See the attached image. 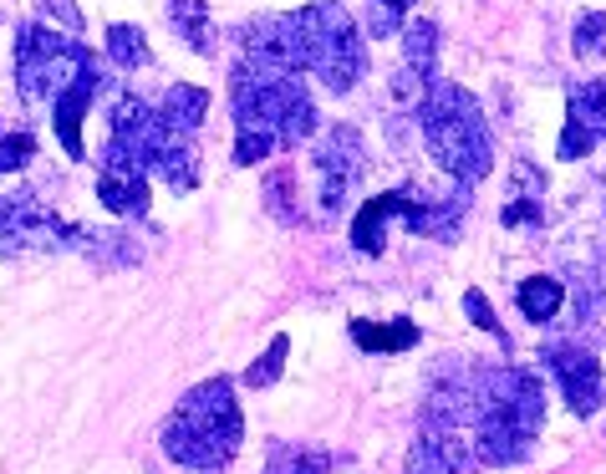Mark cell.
Wrapping results in <instances>:
<instances>
[{
	"label": "cell",
	"instance_id": "obj_1",
	"mask_svg": "<svg viewBox=\"0 0 606 474\" xmlns=\"http://www.w3.org/2000/svg\"><path fill=\"white\" fill-rule=\"evenodd\" d=\"M245 434L240 403L230 377H205L179 398L173 418L163 424V454L195 474H219L235 460Z\"/></svg>",
	"mask_w": 606,
	"mask_h": 474
},
{
	"label": "cell",
	"instance_id": "obj_2",
	"mask_svg": "<svg viewBox=\"0 0 606 474\" xmlns=\"http://www.w3.org/2000/svg\"><path fill=\"white\" fill-rule=\"evenodd\" d=\"M418 128L449 179L479 184L495 169V138L485 128V112L459 82H428V98L418 102Z\"/></svg>",
	"mask_w": 606,
	"mask_h": 474
},
{
	"label": "cell",
	"instance_id": "obj_3",
	"mask_svg": "<svg viewBox=\"0 0 606 474\" xmlns=\"http://www.w3.org/2000/svg\"><path fill=\"white\" fill-rule=\"evenodd\" d=\"M230 112H235V122H270L286 148L311 138L316 122H321L301 72L260 77V72H250V67H235L230 72Z\"/></svg>",
	"mask_w": 606,
	"mask_h": 474
},
{
	"label": "cell",
	"instance_id": "obj_4",
	"mask_svg": "<svg viewBox=\"0 0 606 474\" xmlns=\"http://www.w3.org/2000/svg\"><path fill=\"white\" fill-rule=\"evenodd\" d=\"M92 51L77 37H57L47 21H21L16 26V87H21V102L41 108V102H57L77 77L92 67Z\"/></svg>",
	"mask_w": 606,
	"mask_h": 474
},
{
	"label": "cell",
	"instance_id": "obj_5",
	"mask_svg": "<svg viewBox=\"0 0 606 474\" xmlns=\"http://www.w3.org/2000/svg\"><path fill=\"white\" fill-rule=\"evenodd\" d=\"M301 21V37H306V72L316 82H327L331 92H352L367 72V47L357 37L352 16L341 0H316L306 11H296Z\"/></svg>",
	"mask_w": 606,
	"mask_h": 474
},
{
	"label": "cell",
	"instance_id": "obj_6",
	"mask_svg": "<svg viewBox=\"0 0 606 474\" xmlns=\"http://www.w3.org/2000/svg\"><path fill=\"white\" fill-rule=\"evenodd\" d=\"M311 169H316V205H321V215H337V209L352 199L357 179H362V169H367L362 134L347 128V122L327 128L311 154Z\"/></svg>",
	"mask_w": 606,
	"mask_h": 474
},
{
	"label": "cell",
	"instance_id": "obj_7",
	"mask_svg": "<svg viewBox=\"0 0 606 474\" xmlns=\"http://www.w3.org/2000/svg\"><path fill=\"white\" fill-rule=\"evenodd\" d=\"M464 215H469V189L459 179L444 189H408V205H403V225L428 240H454Z\"/></svg>",
	"mask_w": 606,
	"mask_h": 474
},
{
	"label": "cell",
	"instance_id": "obj_8",
	"mask_svg": "<svg viewBox=\"0 0 606 474\" xmlns=\"http://www.w3.org/2000/svg\"><path fill=\"white\" fill-rule=\"evenodd\" d=\"M98 199L122 219H138L148 215V169L138 158H128L118 144H108L102 154V169H98Z\"/></svg>",
	"mask_w": 606,
	"mask_h": 474
},
{
	"label": "cell",
	"instance_id": "obj_9",
	"mask_svg": "<svg viewBox=\"0 0 606 474\" xmlns=\"http://www.w3.org/2000/svg\"><path fill=\"white\" fill-rule=\"evenodd\" d=\"M546 367H550V377L560 383L566 403H570V408H576L582 418L602 408V367H596V357L586 353V347H550V353H546Z\"/></svg>",
	"mask_w": 606,
	"mask_h": 474
},
{
	"label": "cell",
	"instance_id": "obj_10",
	"mask_svg": "<svg viewBox=\"0 0 606 474\" xmlns=\"http://www.w3.org/2000/svg\"><path fill=\"white\" fill-rule=\"evenodd\" d=\"M102 82H108V77H102L98 61H92V67H87V72L77 77V82L67 87L57 102H51V128H57V144L67 148V158H82L87 154V148H82V118H87V108L98 102Z\"/></svg>",
	"mask_w": 606,
	"mask_h": 474
},
{
	"label": "cell",
	"instance_id": "obj_11",
	"mask_svg": "<svg viewBox=\"0 0 606 474\" xmlns=\"http://www.w3.org/2000/svg\"><path fill=\"white\" fill-rule=\"evenodd\" d=\"M479 454L464 450V438L454 428H428L418 434V444L408 450V474H469Z\"/></svg>",
	"mask_w": 606,
	"mask_h": 474
},
{
	"label": "cell",
	"instance_id": "obj_12",
	"mask_svg": "<svg viewBox=\"0 0 606 474\" xmlns=\"http://www.w3.org/2000/svg\"><path fill=\"white\" fill-rule=\"evenodd\" d=\"M530 444L535 438L509 424L505 414H479V424H474V454H479V464H520V460H530Z\"/></svg>",
	"mask_w": 606,
	"mask_h": 474
},
{
	"label": "cell",
	"instance_id": "obj_13",
	"mask_svg": "<svg viewBox=\"0 0 606 474\" xmlns=\"http://www.w3.org/2000/svg\"><path fill=\"white\" fill-rule=\"evenodd\" d=\"M403 205H408V189H388V195L367 199L352 219V245L362 256H383V245H388V225L403 219Z\"/></svg>",
	"mask_w": 606,
	"mask_h": 474
},
{
	"label": "cell",
	"instance_id": "obj_14",
	"mask_svg": "<svg viewBox=\"0 0 606 474\" xmlns=\"http://www.w3.org/2000/svg\"><path fill=\"white\" fill-rule=\"evenodd\" d=\"M148 169L158 174V179L169 184L173 195H189L199 184V164H195V148L183 144V134H169L163 144H158V154H153V164Z\"/></svg>",
	"mask_w": 606,
	"mask_h": 474
},
{
	"label": "cell",
	"instance_id": "obj_15",
	"mask_svg": "<svg viewBox=\"0 0 606 474\" xmlns=\"http://www.w3.org/2000/svg\"><path fill=\"white\" fill-rule=\"evenodd\" d=\"M602 144L596 134V112H592V92L586 87H570V112H566V134H560V158H586Z\"/></svg>",
	"mask_w": 606,
	"mask_h": 474
},
{
	"label": "cell",
	"instance_id": "obj_16",
	"mask_svg": "<svg viewBox=\"0 0 606 474\" xmlns=\"http://www.w3.org/2000/svg\"><path fill=\"white\" fill-rule=\"evenodd\" d=\"M169 26L179 41L199 57H215V31H209V0H169Z\"/></svg>",
	"mask_w": 606,
	"mask_h": 474
},
{
	"label": "cell",
	"instance_id": "obj_17",
	"mask_svg": "<svg viewBox=\"0 0 606 474\" xmlns=\"http://www.w3.org/2000/svg\"><path fill=\"white\" fill-rule=\"evenodd\" d=\"M158 112H163V122H169L173 134H195L199 122H205V112H209V92H205V87L179 82V87H169V92H163Z\"/></svg>",
	"mask_w": 606,
	"mask_h": 474
},
{
	"label": "cell",
	"instance_id": "obj_18",
	"mask_svg": "<svg viewBox=\"0 0 606 474\" xmlns=\"http://www.w3.org/2000/svg\"><path fill=\"white\" fill-rule=\"evenodd\" d=\"M520 312H525V322H535V327H546L550 316L560 312V302H566V286H560L556 276H530V280H520Z\"/></svg>",
	"mask_w": 606,
	"mask_h": 474
},
{
	"label": "cell",
	"instance_id": "obj_19",
	"mask_svg": "<svg viewBox=\"0 0 606 474\" xmlns=\"http://www.w3.org/2000/svg\"><path fill=\"white\" fill-rule=\"evenodd\" d=\"M434 57H438V26L428 16L403 26V67H413L418 77H434Z\"/></svg>",
	"mask_w": 606,
	"mask_h": 474
},
{
	"label": "cell",
	"instance_id": "obj_20",
	"mask_svg": "<svg viewBox=\"0 0 606 474\" xmlns=\"http://www.w3.org/2000/svg\"><path fill=\"white\" fill-rule=\"evenodd\" d=\"M331 470H337L331 450H296V444H276L266 464V474H331Z\"/></svg>",
	"mask_w": 606,
	"mask_h": 474
},
{
	"label": "cell",
	"instance_id": "obj_21",
	"mask_svg": "<svg viewBox=\"0 0 606 474\" xmlns=\"http://www.w3.org/2000/svg\"><path fill=\"white\" fill-rule=\"evenodd\" d=\"M108 61L112 67H122V72H143L148 61H153V51H148V37L138 31V26H108Z\"/></svg>",
	"mask_w": 606,
	"mask_h": 474
},
{
	"label": "cell",
	"instance_id": "obj_22",
	"mask_svg": "<svg viewBox=\"0 0 606 474\" xmlns=\"http://www.w3.org/2000/svg\"><path fill=\"white\" fill-rule=\"evenodd\" d=\"M280 144V134L270 128V122H235V164L240 169H250V164H266Z\"/></svg>",
	"mask_w": 606,
	"mask_h": 474
},
{
	"label": "cell",
	"instance_id": "obj_23",
	"mask_svg": "<svg viewBox=\"0 0 606 474\" xmlns=\"http://www.w3.org/2000/svg\"><path fill=\"white\" fill-rule=\"evenodd\" d=\"M570 47H576L582 61H602L606 57V16L586 11L582 21H576V31H570Z\"/></svg>",
	"mask_w": 606,
	"mask_h": 474
},
{
	"label": "cell",
	"instance_id": "obj_24",
	"mask_svg": "<svg viewBox=\"0 0 606 474\" xmlns=\"http://www.w3.org/2000/svg\"><path fill=\"white\" fill-rule=\"evenodd\" d=\"M286 353H291V337L280 332V337H270V347H266V357H255L250 363V373H245V383L250 388H270L280 377V367H286Z\"/></svg>",
	"mask_w": 606,
	"mask_h": 474
},
{
	"label": "cell",
	"instance_id": "obj_25",
	"mask_svg": "<svg viewBox=\"0 0 606 474\" xmlns=\"http://www.w3.org/2000/svg\"><path fill=\"white\" fill-rule=\"evenodd\" d=\"M37 158V138L31 134H0V174H21Z\"/></svg>",
	"mask_w": 606,
	"mask_h": 474
},
{
	"label": "cell",
	"instance_id": "obj_26",
	"mask_svg": "<svg viewBox=\"0 0 606 474\" xmlns=\"http://www.w3.org/2000/svg\"><path fill=\"white\" fill-rule=\"evenodd\" d=\"M291 179H296L291 169H276L266 179V205H270V215H276L280 225H291V219H296V209H291L296 205V199H291Z\"/></svg>",
	"mask_w": 606,
	"mask_h": 474
},
{
	"label": "cell",
	"instance_id": "obj_27",
	"mask_svg": "<svg viewBox=\"0 0 606 474\" xmlns=\"http://www.w3.org/2000/svg\"><path fill=\"white\" fill-rule=\"evenodd\" d=\"M37 11H41V21L51 26V31H57L61 26V37H82V11H77L72 0H37Z\"/></svg>",
	"mask_w": 606,
	"mask_h": 474
},
{
	"label": "cell",
	"instance_id": "obj_28",
	"mask_svg": "<svg viewBox=\"0 0 606 474\" xmlns=\"http://www.w3.org/2000/svg\"><path fill=\"white\" fill-rule=\"evenodd\" d=\"M499 219H505V225H540V219H546V205L530 199V195H520V199H509V205L499 209Z\"/></svg>",
	"mask_w": 606,
	"mask_h": 474
},
{
	"label": "cell",
	"instance_id": "obj_29",
	"mask_svg": "<svg viewBox=\"0 0 606 474\" xmlns=\"http://www.w3.org/2000/svg\"><path fill=\"white\" fill-rule=\"evenodd\" d=\"M464 312H469V322H474V327H479V332H495V337H499V332H505V327H499V316L489 312L485 292H464Z\"/></svg>",
	"mask_w": 606,
	"mask_h": 474
},
{
	"label": "cell",
	"instance_id": "obj_30",
	"mask_svg": "<svg viewBox=\"0 0 606 474\" xmlns=\"http://www.w3.org/2000/svg\"><path fill=\"white\" fill-rule=\"evenodd\" d=\"M413 342H418V327H413L408 316H398V322L383 327V353H408Z\"/></svg>",
	"mask_w": 606,
	"mask_h": 474
},
{
	"label": "cell",
	"instance_id": "obj_31",
	"mask_svg": "<svg viewBox=\"0 0 606 474\" xmlns=\"http://www.w3.org/2000/svg\"><path fill=\"white\" fill-rule=\"evenodd\" d=\"M352 342L362 347V353H383V327H377V322H362V316H357V322H352Z\"/></svg>",
	"mask_w": 606,
	"mask_h": 474
},
{
	"label": "cell",
	"instance_id": "obj_32",
	"mask_svg": "<svg viewBox=\"0 0 606 474\" xmlns=\"http://www.w3.org/2000/svg\"><path fill=\"white\" fill-rule=\"evenodd\" d=\"M586 92H592V112H596V134L606 138V77L602 82H586Z\"/></svg>",
	"mask_w": 606,
	"mask_h": 474
},
{
	"label": "cell",
	"instance_id": "obj_33",
	"mask_svg": "<svg viewBox=\"0 0 606 474\" xmlns=\"http://www.w3.org/2000/svg\"><path fill=\"white\" fill-rule=\"evenodd\" d=\"M372 6H393V11H403V16L413 11V0H372Z\"/></svg>",
	"mask_w": 606,
	"mask_h": 474
}]
</instances>
